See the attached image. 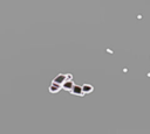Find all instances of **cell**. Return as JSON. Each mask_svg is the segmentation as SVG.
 <instances>
[{
	"label": "cell",
	"mask_w": 150,
	"mask_h": 134,
	"mask_svg": "<svg viewBox=\"0 0 150 134\" xmlns=\"http://www.w3.org/2000/svg\"><path fill=\"white\" fill-rule=\"evenodd\" d=\"M71 90H73V91H71L73 93H76V94H79V96H82V94H84L83 92H81V90H82V89H81L80 86H74Z\"/></svg>",
	"instance_id": "cell-1"
},
{
	"label": "cell",
	"mask_w": 150,
	"mask_h": 134,
	"mask_svg": "<svg viewBox=\"0 0 150 134\" xmlns=\"http://www.w3.org/2000/svg\"><path fill=\"white\" fill-rule=\"evenodd\" d=\"M82 91H83V93H89V92L93 91V87H91L90 85H84V86L82 87Z\"/></svg>",
	"instance_id": "cell-2"
}]
</instances>
